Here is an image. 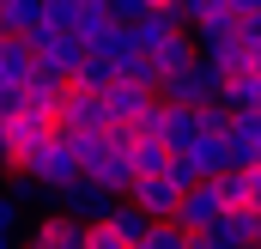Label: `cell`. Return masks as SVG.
Returning a JSON list of instances; mask_svg holds the SVG:
<instances>
[{
	"label": "cell",
	"mask_w": 261,
	"mask_h": 249,
	"mask_svg": "<svg viewBox=\"0 0 261 249\" xmlns=\"http://www.w3.org/2000/svg\"><path fill=\"white\" fill-rule=\"evenodd\" d=\"M79 177L91 188H103V194H128V158H122V140H110V128H103V140L85 152V164H79Z\"/></svg>",
	"instance_id": "obj_3"
},
{
	"label": "cell",
	"mask_w": 261,
	"mask_h": 249,
	"mask_svg": "<svg viewBox=\"0 0 261 249\" xmlns=\"http://www.w3.org/2000/svg\"><path fill=\"white\" fill-rule=\"evenodd\" d=\"M219 67L213 61H182L170 67V73H158V85H152V97L158 104H182V110H206V104H219Z\"/></svg>",
	"instance_id": "obj_1"
},
{
	"label": "cell",
	"mask_w": 261,
	"mask_h": 249,
	"mask_svg": "<svg viewBox=\"0 0 261 249\" xmlns=\"http://www.w3.org/2000/svg\"><path fill=\"white\" fill-rule=\"evenodd\" d=\"M200 249H255L261 243V213H219L206 231H195Z\"/></svg>",
	"instance_id": "obj_8"
},
{
	"label": "cell",
	"mask_w": 261,
	"mask_h": 249,
	"mask_svg": "<svg viewBox=\"0 0 261 249\" xmlns=\"http://www.w3.org/2000/svg\"><path fill=\"white\" fill-rule=\"evenodd\" d=\"M18 170H24L31 183H43V194H55V188H67L73 177H79V158H73L61 140L49 134V140H43V146H37V152H31V158H24Z\"/></svg>",
	"instance_id": "obj_4"
},
{
	"label": "cell",
	"mask_w": 261,
	"mask_h": 249,
	"mask_svg": "<svg viewBox=\"0 0 261 249\" xmlns=\"http://www.w3.org/2000/svg\"><path fill=\"white\" fill-rule=\"evenodd\" d=\"M189 183H200V177H189V164H182V158H170L158 177L128 183V194H122V201H128L140 219H170V213H176V194H182Z\"/></svg>",
	"instance_id": "obj_2"
},
{
	"label": "cell",
	"mask_w": 261,
	"mask_h": 249,
	"mask_svg": "<svg viewBox=\"0 0 261 249\" xmlns=\"http://www.w3.org/2000/svg\"><path fill=\"white\" fill-rule=\"evenodd\" d=\"M103 12H110V24H134L146 6H140V0H103Z\"/></svg>",
	"instance_id": "obj_21"
},
{
	"label": "cell",
	"mask_w": 261,
	"mask_h": 249,
	"mask_svg": "<svg viewBox=\"0 0 261 249\" xmlns=\"http://www.w3.org/2000/svg\"><path fill=\"white\" fill-rule=\"evenodd\" d=\"M0 164H6V146H0Z\"/></svg>",
	"instance_id": "obj_25"
},
{
	"label": "cell",
	"mask_w": 261,
	"mask_h": 249,
	"mask_svg": "<svg viewBox=\"0 0 261 249\" xmlns=\"http://www.w3.org/2000/svg\"><path fill=\"white\" fill-rule=\"evenodd\" d=\"M49 134H55V122H49V116H24V110L0 116V146H6V164L18 170V164H24V158H31Z\"/></svg>",
	"instance_id": "obj_7"
},
{
	"label": "cell",
	"mask_w": 261,
	"mask_h": 249,
	"mask_svg": "<svg viewBox=\"0 0 261 249\" xmlns=\"http://www.w3.org/2000/svg\"><path fill=\"white\" fill-rule=\"evenodd\" d=\"M12 231H18V207L0 194V249H12Z\"/></svg>",
	"instance_id": "obj_22"
},
{
	"label": "cell",
	"mask_w": 261,
	"mask_h": 249,
	"mask_svg": "<svg viewBox=\"0 0 261 249\" xmlns=\"http://www.w3.org/2000/svg\"><path fill=\"white\" fill-rule=\"evenodd\" d=\"M122 158H128V177H134V183H140V177H158V170L170 164V152H164L158 140H128Z\"/></svg>",
	"instance_id": "obj_14"
},
{
	"label": "cell",
	"mask_w": 261,
	"mask_h": 249,
	"mask_svg": "<svg viewBox=\"0 0 261 249\" xmlns=\"http://www.w3.org/2000/svg\"><path fill=\"white\" fill-rule=\"evenodd\" d=\"M219 201L225 213H261V164H237V170H219Z\"/></svg>",
	"instance_id": "obj_9"
},
{
	"label": "cell",
	"mask_w": 261,
	"mask_h": 249,
	"mask_svg": "<svg viewBox=\"0 0 261 249\" xmlns=\"http://www.w3.org/2000/svg\"><path fill=\"white\" fill-rule=\"evenodd\" d=\"M231 6V18H261V0H225Z\"/></svg>",
	"instance_id": "obj_23"
},
{
	"label": "cell",
	"mask_w": 261,
	"mask_h": 249,
	"mask_svg": "<svg viewBox=\"0 0 261 249\" xmlns=\"http://www.w3.org/2000/svg\"><path fill=\"white\" fill-rule=\"evenodd\" d=\"M31 49H24V37H0V73H6V79H24V73H31Z\"/></svg>",
	"instance_id": "obj_18"
},
{
	"label": "cell",
	"mask_w": 261,
	"mask_h": 249,
	"mask_svg": "<svg viewBox=\"0 0 261 249\" xmlns=\"http://www.w3.org/2000/svg\"><path fill=\"white\" fill-rule=\"evenodd\" d=\"M43 18V0H0V37H24Z\"/></svg>",
	"instance_id": "obj_15"
},
{
	"label": "cell",
	"mask_w": 261,
	"mask_h": 249,
	"mask_svg": "<svg viewBox=\"0 0 261 249\" xmlns=\"http://www.w3.org/2000/svg\"><path fill=\"white\" fill-rule=\"evenodd\" d=\"M116 201H122V194H103V188H91L85 177H73L67 188H55V194H49V213H67V219H79V225H97Z\"/></svg>",
	"instance_id": "obj_6"
},
{
	"label": "cell",
	"mask_w": 261,
	"mask_h": 249,
	"mask_svg": "<svg viewBox=\"0 0 261 249\" xmlns=\"http://www.w3.org/2000/svg\"><path fill=\"white\" fill-rule=\"evenodd\" d=\"M170 12L182 18V31H195V24H206V18H225L231 6H225V0H170Z\"/></svg>",
	"instance_id": "obj_16"
},
{
	"label": "cell",
	"mask_w": 261,
	"mask_h": 249,
	"mask_svg": "<svg viewBox=\"0 0 261 249\" xmlns=\"http://www.w3.org/2000/svg\"><path fill=\"white\" fill-rule=\"evenodd\" d=\"M140 6H170V0H140Z\"/></svg>",
	"instance_id": "obj_24"
},
{
	"label": "cell",
	"mask_w": 261,
	"mask_h": 249,
	"mask_svg": "<svg viewBox=\"0 0 261 249\" xmlns=\"http://www.w3.org/2000/svg\"><path fill=\"white\" fill-rule=\"evenodd\" d=\"M219 213H225V201H219V183H213V177H200V183H189L182 194H176V213H170V225L195 237V231H206Z\"/></svg>",
	"instance_id": "obj_5"
},
{
	"label": "cell",
	"mask_w": 261,
	"mask_h": 249,
	"mask_svg": "<svg viewBox=\"0 0 261 249\" xmlns=\"http://www.w3.org/2000/svg\"><path fill=\"white\" fill-rule=\"evenodd\" d=\"M189 249H200V243H195V237H189Z\"/></svg>",
	"instance_id": "obj_26"
},
{
	"label": "cell",
	"mask_w": 261,
	"mask_h": 249,
	"mask_svg": "<svg viewBox=\"0 0 261 249\" xmlns=\"http://www.w3.org/2000/svg\"><path fill=\"white\" fill-rule=\"evenodd\" d=\"M85 249H134V243L110 225V219H97V225H85Z\"/></svg>",
	"instance_id": "obj_20"
},
{
	"label": "cell",
	"mask_w": 261,
	"mask_h": 249,
	"mask_svg": "<svg viewBox=\"0 0 261 249\" xmlns=\"http://www.w3.org/2000/svg\"><path fill=\"white\" fill-rule=\"evenodd\" d=\"M134 249H189V231H176L170 219H152L146 231H140V243Z\"/></svg>",
	"instance_id": "obj_17"
},
{
	"label": "cell",
	"mask_w": 261,
	"mask_h": 249,
	"mask_svg": "<svg viewBox=\"0 0 261 249\" xmlns=\"http://www.w3.org/2000/svg\"><path fill=\"white\" fill-rule=\"evenodd\" d=\"M225 158H231V170L237 164H261V116H225Z\"/></svg>",
	"instance_id": "obj_11"
},
{
	"label": "cell",
	"mask_w": 261,
	"mask_h": 249,
	"mask_svg": "<svg viewBox=\"0 0 261 249\" xmlns=\"http://www.w3.org/2000/svg\"><path fill=\"white\" fill-rule=\"evenodd\" d=\"M6 201H12V207H18V213H24V207H43V201H49V194H43V183H31V177H24V170H18V177H12V183H6Z\"/></svg>",
	"instance_id": "obj_19"
},
{
	"label": "cell",
	"mask_w": 261,
	"mask_h": 249,
	"mask_svg": "<svg viewBox=\"0 0 261 249\" xmlns=\"http://www.w3.org/2000/svg\"><path fill=\"white\" fill-rule=\"evenodd\" d=\"M85 61V49H79V43H73V37H49V43H43V49H37V67H43V73H49V79H73V67Z\"/></svg>",
	"instance_id": "obj_13"
},
{
	"label": "cell",
	"mask_w": 261,
	"mask_h": 249,
	"mask_svg": "<svg viewBox=\"0 0 261 249\" xmlns=\"http://www.w3.org/2000/svg\"><path fill=\"white\" fill-rule=\"evenodd\" d=\"M24 249H85V225L67 219V213H43L31 225V243Z\"/></svg>",
	"instance_id": "obj_12"
},
{
	"label": "cell",
	"mask_w": 261,
	"mask_h": 249,
	"mask_svg": "<svg viewBox=\"0 0 261 249\" xmlns=\"http://www.w3.org/2000/svg\"><path fill=\"white\" fill-rule=\"evenodd\" d=\"M219 110L225 116H261V67H237L219 79Z\"/></svg>",
	"instance_id": "obj_10"
}]
</instances>
